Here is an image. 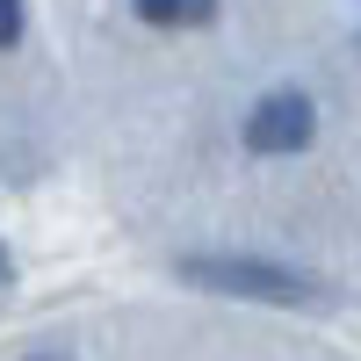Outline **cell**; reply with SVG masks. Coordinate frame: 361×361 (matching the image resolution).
<instances>
[{"label": "cell", "instance_id": "obj_4", "mask_svg": "<svg viewBox=\"0 0 361 361\" xmlns=\"http://www.w3.org/2000/svg\"><path fill=\"white\" fill-rule=\"evenodd\" d=\"M22 37V0H0V51Z\"/></svg>", "mask_w": 361, "mask_h": 361}, {"label": "cell", "instance_id": "obj_1", "mask_svg": "<svg viewBox=\"0 0 361 361\" xmlns=\"http://www.w3.org/2000/svg\"><path fill=\"white\" fill-rule=\"evenodd\" d=\"M173 267H180V282H195V289H209V296H253V304H289V311L333 296L318 275H304V267L253 260V253H180Z\"/></svg>", "mask_w": 361, "mask_h": 361}, {"label": "cell", "instance_id": "obj_2", "mask_svg": "<svg viewBox=\"0 0 361 361\" xmlns=\"http://www.w3.org/2000/svg\"><path fill=\"white\" fill-rule=\"evenodd\" d=\"M318 137V109L311 94H296V87H275V94H260L253 116H246V145L260 159H282V152H304Z\"/></svg>", "mask_w": 361, "mask_h": 361}, {"label": "cell", "instance_id": "obj_5", "mask_svg": "<svg viewBox=\"0 0 361 361\" xmlns=\"http://www.w3.org/2000/svg\"><path fill=\"white\" fill-rule=\"evenodd\" d=\"M8 275H15V260H8V246H0V289H8Z\"/></svg>", "mask_w": 361, "mask_h": 361}, {"label": "cell", "instance_id": "obj_3", "mask_svg": "<svg viewBox=\"0 0 361 361\" xmlns=\"http://www.w3.org/2000/svg\"><path fill=\"white\" fill-rule=\"evenodd\" d=\"M209 8L217 0H137V15L152 29H195V22H209Z\"/></svg>", "mask_w": 361, "mask_h": 361}, {"label": "cell", "instance_id": "obj_6", "mask_svg": "<svg viewBox=\"0 0 361 361\" xmlns=\"http://www.w3.org/2000/svg\"><path fill=\"white\" fill-rule=\"evenodd\" d=\"M37 361H51V354H37Z\"/></svg>", "mask_w": 361, "mask_h": 361}]
</instances>
